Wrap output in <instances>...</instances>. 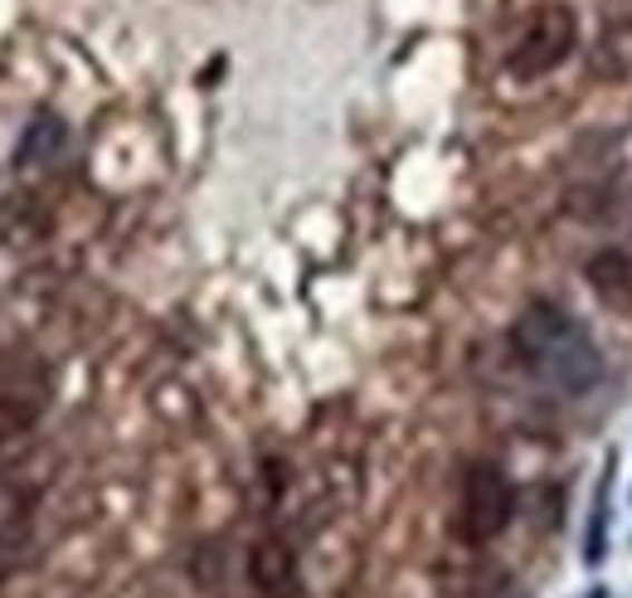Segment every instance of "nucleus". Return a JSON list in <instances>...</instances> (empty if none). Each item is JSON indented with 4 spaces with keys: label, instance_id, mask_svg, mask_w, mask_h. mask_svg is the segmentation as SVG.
I'll return each mask as SVG.
<instances>
[{
    "label": "nucleus",
    "instance_id": "nucleus-1",
    "mask_svg": "<svg viewBox=\"0 0 632 598\" xmlns=\"http://www.w3.org/2000/svg\"><path fill=\"white\" fill-rule=\"evenodd\" d=\"M511 351L541 384L560 394H589L603 380V355L584 322H574L560 302H531L511 326Z\"/></svg>",
    "mask_w": 632,
    "mask_h": 598
},
{
    "label": "nucleus",
    "instance_id": "nucleus-2",
    "mask_svg": "<svg viewBox=\"0 0 632 598\" xmlns=\"http://www.w3.org/2000/svg\"><path fill=\"white\" fill-rule=\"evenodd\" d=\"M516 516V487L502 462H473L463 472V491H457V540L487 545L511 526Z\"/></svg>",
    "mask_w": 632,
    "mask_h": 598
},
{
    "label": "nucleus",
    "instance_id": "nucleus-3",
    "mask_svg": "<svg viewBox=\"0 0 632 598\" xmlns=\"http://www.w3.org/2000/svg\"><path fill=\"white\" fill-rule=\"evenodd\" d=\"M574 49H580V16L570 6H560V0H550V6H541L526 20V30L516 35V45L506 55V69L516 78H541V73H555Z\"/></svg>",
    "mask_w": 632,
    "mask_h": 598
},
{
    "label": "nucleus",
    "instance_id": "nucleus-4",
    "mask_svg": "<svg viewBox=\"0 0 632 598\" xmlns=\"http://www.w3.org/2000/svg\"><path fill=\"white\" fill-rule=\"evenodd\" d=\"M249 579H253V589H259V598H292V589H298L292 550L278 536L259 540L253 545V555H249Z\"/></svg>",
    "mask_w": 632,
    "mask_h": 598
},
{
    "label": "nucleus",
    "instance_id": "nucleus-5",
    "mask_svg": "<svg viewBox=\"0 0 632 598\" xmlns=\"http://www.w3.org/2000/svg\"><path fill=\"white\" fill-rule=\"evenodd\" d=\"M584 277L603 302H613V307H632V254L628 248H603V254H594Z\"/></svg>",
    "mask_w": 632,
    "mask_h": 598
},
{
    "label": "nucleus",
    "instance_id": "nucleus-6",
    "mask_svg": "<svg viewBox=\"0 0 632 598\" xmlns=\"http://www.w3.org/2000/svg\"><path fill=\"white\" fill-rule=\"evenodd\" d=\"M613 462L618 453H609L603 462V477L594 487V511H589V536H584V565H603L609 555V507H613Z\"/></svg>",
    "mask_w": 632,
    "mask_h": 598
},
{
    "label": "nucleus",
    "instance_id": "nucleus-7",
    "mask_svg": "<svg viewBox=\"0 0 632 598\" xmlns=\"http://www.w3.org/2000/svg\"><path fill=\"white\" fill-rule=\"evenodd\" d=\"M603 24L609 30H632V0H603Z\"/></svg>",
    "mask_w": 632,
    "mask_h": 598
},
{
    "label": "nucleus",
    "instance_id": "nucleus-8",
    "mask_svg": "<svg viewBox=\"0 0 632 598\" xmlns=\"http://www.w3.org/2000/svg\"><path fill=\"white\" fill-rule=\"evenodd\" d=\"M589 598H609V589H603V584H594V589H589Z\"/></svg>",
    "mask_w": 632,
    "mask_h": 598
}]
</instances>
